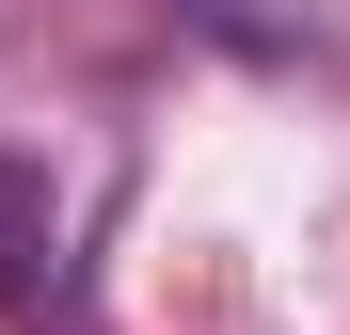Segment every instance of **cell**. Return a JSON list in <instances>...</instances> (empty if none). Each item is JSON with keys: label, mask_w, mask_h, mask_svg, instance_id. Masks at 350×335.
<instances>
[{"label": "cell", "mask_w": 350, "mask_h": 335, "mask_svg": "<svg viewBox=\"0 0 350 335\" xmlns=\"http://www.w3.org/2000/svg\"><path fill=\"white\" fill-rule=\"evenodd\" d=\"M48 240H64L48 176H32V160H0V303H32V288H48Z\"/></svg>", "instance_id": "1"}]
</instances>
